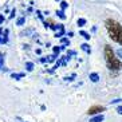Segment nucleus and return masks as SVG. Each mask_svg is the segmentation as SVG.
<instances>
[{
    "instance_id": "1",
    "label": "nucleus",
    "mask_w": 122,
    "mask_h": 122,
    "mask_svg": "<svg viewBox=\"0 0 122 122\" xmlns=\"http://www.w3.org/2000/svg\"><path fill=\"white\" fill-rule=\"evenodd\" d=\"M105 24H106V28L109 31L110 38L122 46V25L118 22L113 20V19H107L105 22Z\"/></svg>"
},
{
    "instance_id": "2",
    "label": "nucleus",
    "mask_w": 122,
    "mask_h": 122,
    "mask_svg": "<svg viewBox=\"0 0 122 122\" xmlns=\"http://www.w3.org/2000/svg\"><path fill=\"white\" fill-rule=\"evenodd\" d=\"M105 61H106V65H107V67L110 70L118 71V70L122 68V62L115 58L110 46H105Z\"/></svg>"
},
{
    "instance_id": "3",
    "label": "nucleus",
    "mask_w": 122,
    "mask_h": 122,
    "mask_svg": "<svg viewBox=\"0 0 122 122\" xmlns=\"http://www.w3.org/2000/svg\"><path fill=\"white\" fill-rule=\"evenodd\" d=\"M102 111H105V107L103 106H99V105H95V106H91L87 111L89 115H95V114H101Z\"/></svg>"
},
{
    "instance_id": "4",
    "label": "nucleus",
    "mask_w": 122,
    "mask_h": 122,
    "mask_svg": "<svg viewBox=\"0 0 122 122\" xmlns=\"http://www.w3.org/2000/svg\"><path fill=\"white\" fill-rule=\"evenodd\" d=\"M102 121H103V115L102 114H98V115H95L94 118L90 119V122H102Z\"/></svg>"
},
{
    "instance_id": "5",
    "label": "nucleus",
    "mask_w": 122,
    "mask_h": 122,
    "mask_svg": "<svg viewBox=\"0 0 122 122\" xmlns=\"http://www.w3.org/2000/svg\"><path fill=\"white\" fill-rule=\"evenodd\" d=\"M90 79H91V82H98L99 81V75H98L97 72H91L90 74Z\"/></svg>"
},
{
    "instance_id": "6",
    "label": "nucleus",
    "mask_w": 122,
    "mask_h": 122,
    "mask_svg": "<svg viewBox=\"0 0 122 122\" xmlns=\"http://www.w3.org/2000/svg\"><path fill=\"white\" fill-rule=\"evenodd\" d=\"M58 30H59V31H58L56 35H55L56 38H58V36H62L63 34H65V28H63V25H62V24H58Z\"/></svg>"
},
{
    "instance_id": "7",
    "label": "nucleus",
    "mask_w": 122,
    "mask_h": 122,
    "mask_svg": "<svg viewBox=\"0 0 122 122\" xmlns=\"http://www.w3.org/2000/svg\"><path fill=\"white\" fill-rule=\"evenodd\" d=\"M81 48H82L83 51H86L87 54H90V52H91V50H90V46H89V44H86V43L82 44V46H81Z\"/></svg>"
},
{
    "instance_id": "8",
    "label": "nucleus",
    "mask_w": 122,
    "mask_h": 122,
    "mask_svg": "<svg viewBox=\"0 0 122 122\" xmlns=\"http://www.w3.org/2000/svg\"><path fill=\"white\" fill-rule=\"evenodd\" d=\"M25 68H27L28 71H32V68H34V63H31V62H27V63H25Z\"/></svg>"
},
{
    "instance_id": "9",
    "label": "nucleus",
    "mask_w": 122,
    "mask_h": 122,
    "mask_svg": "<svg viewBox=\"0 0 122 122\" xmlns=\"http://www.w3.org/2000/svg\"><path fill=\"white\" fill-rule=\"evenodd\" d=\"M11 76L14 79H20V78H23V76H24V74H23V72H20V74H12Z\"/></svg>"
},
{
    "instance_id": "10",
    "label": "nucleus",
    "mask_w": 122,
    "mask_h": 122,
    "mask_svg": "<svg viewBox=\"0 0 122 122\" xmlns=\"http://www.w3.org/2000/svg\"><path fill=\"white\" fill-rule=\"evenodd\" d=\"M56 15L61 19H66V15H65V12H63V11H56Z\"/></svg>"
},
{
    "instance_id": "11",
    "label": "nucleus",
    "mask_w": 122,
    "mask_h": 122,
    "mask_svg": "<svg viewBox=\"0 0 122 122\" xmlns=\"http://www.w3.org/2000/svg\"><path fill=\"white\" fill-rule=\"evenodd\" d=\"M81 35H82L85 39H90V35L87 32H85V31H81Z\"/></svg>"
},
{
    "instance_id": "12",
    "label": "nucleus",
    "mask_w": 122,
    "mask_h": 122,
    "mask_svg": "<svg viewBox=\"0 0 122 122\" xmlns=\"http://www.w3.org/2000/svg\"><path fill=\"white\" fill-rule=\"evenodd\" d=\"M86 24V20L85 19H78V25H83Z\"/></svg>"
},
{
    "instance_id": "13",
    "label": "nucleus",
    "mask_w": 122,
    "mask_h": 122,
    "mask_svg": "<svg viewBox=\"0 0 122 122\" xmlns=\"http://www.w3.org/2000/svg\"><path fill=\"white\" fill-rule=\"evenodd\" d=\"M67 5H68V4L66 3V1H62V3H61V8H62V10H66V8H67Z\"/></svg>"
},
{
    "instance_id": "14",
    "label": "nucleus",
    "mask_w": 122,
    "mask_h": 122,
    "mask_svg": "<svg viewBox=\"0 0 122 122\" xmlns=\"http://www.w3.org/2000/svg\"><path fill=\"white\" fill-rule=\"evenodd\" d=\"M18 24H19V25H23V24H24V18H19V19H18Z\"/></svg>"
},
{
    "instance_id": "15",
    "label": "nucleus",
    "mask_w": 122,
    "mask_h": 122,
    "mask_svg": "<svg viewBox=\"0 0 122 122\" xmlns=\"http://www.w3.org/2000/svg\"><path fill=\"white\" fill-rule=\"evenodd\" d=\"M61 50H62L61 47H54V52H55V54H59V51H61Z\"/></svg>"
},
{
    "instance_id": "16",
    "label": "nucleus",
    "mask_w": 122,
    "mask_h": 122,
    "mask_svg": "<svg viewBox=\"0 0 122 122\" xmlns=\"http://www.w3.org/2000/svg\"><path fill=\"white\" fill-rule=\"evenodd\" d=\"M117 113H118V114H122V106H118V107H117Z\"/></svg>"
},
{
    "instance_id": "17",
    "label": "nucleus",
    "mask_w": 122,
    "mask_h": 122,
    "mask_svg": "<svg viewBox=\"0 0 122 122\" xmlns=\"http://www.w3.org/2000/svg\"><path fill=\"white\" fill-rule=\"evenodd\" d=\"M117 55H118L119 58H122V48H119V50L117 51Z\"/></svg>"
},
{
    "instance_id": "18",
    "label": "nucleus",
    "mask_w": 122,
    "mask_h": 122,
    "mask_svg": "<svg viewBox=\"0 0 122 122\" xmlns=\"http://www.w3.org/2000/svg\"><path fill=\"white\" fill-rule=\"evenodd\" d=\"M55 59V55H52V56H48V62H54Z\"/></svg>"
},
{
    "instance_id": "19",
    "label": "nucleus",
    "mask_w": 122,
    "mask_h": 122,
    "mask_svg": "<svg viewBox=\"0 0 122 122\" xmlns=\"http://www.w3.org/2000/svg\"><path fill=\"white\" fill-rule=\"evenodd\" d=\"M62 43H63V44H68V39H66V38H65V39H62Z\"/></svg>"
},
{
    "instance_id": "20",
    "label": "nucleus",
    "mask_w": 122,
    "mask_h": 122,
    "mask_svg": "<svg viewBox=\"0 0 122 122\" xmlns=\"http://www.w3.org/2000/svg\"><path fill=\"white\" fill-rule=\"evenodd\" d=\"M118 102H121V99H114V101H111V103H118Z\"/></svg>"
},
{
    "instance_id": "21",
    "label": "nucleus",
    "mask_w": 122,
    "mask_h": 122,
    "mask_svg": "<svg viewBox=\"0 0 122 122\" xmlns=\"http://www.w3.org/2000/svg\"><path fill=\"white\" fill-rule=\"evenodd\" d=\"M14 16H15V10H12L11 15H10V18H14Z\"/></svg>"
},
{
    "instance_id": "22",
    "label": "nucleus",
    "mask_w": 122,
    "mask_h": 122,
    "mask_svg": "<svg viewBox=\"0 0 122 122\" xmlns=\"http://www.w3.org/2000/svg\"><path fill=\"white\" fill-rule=\"evenodd\" d=\"M3 22H4V16H0V24H1Z\"/></svg>"
},
{
    "instance_id": "23",
    "label": "nucleus",
    "mask_w": 122,
    "mask_h": 122,
    "mask_svg": "<svg viewBox=\"0 0 122 122\" xmlns=\"http://www.w3.org/2000/svg\"><path fill=\"white\" fill-rule=\"evenodd\" d=\"M56 1H58V0H56Z\"/></svg>"
}]
</instances>
